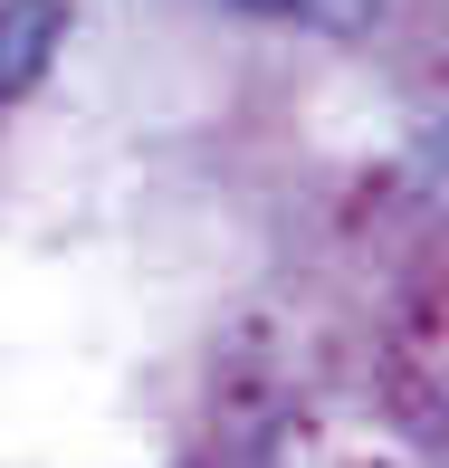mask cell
<instances>
[{
  "mask_svg": "<svg viewBox=\"0 0 449 468\" xmlns=\"http://www.w3.org/2000/svg\"><path fill=\"white\" fill-rule=\"evenodd\" d=\"M58 29H68V10H58V0H0V105L38 87Z\"/></svg>",
  "mask_w": 449,
  "mask_h": 468,
  "instance_id": "cell-1",
  "label": "cell"
},
{
  "mask_svg": "<svg viewBox=\"0 0 449 468\" xmlns=\"http://www.w3.org/2000/svg\"><path fill=\"white\" fill-rule=\"evenodd\" d=\"M240 10H259V19H296V29H335V38H354L363 19H373V0H240Z\"/></svg>",
  "mask_w": 449,
  "mask_h": 468,
  "instance_id": "cell-2",
  "label": "cell"
}]
</instances>
